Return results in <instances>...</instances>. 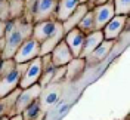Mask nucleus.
<instances>
[{"label": "nucleus", "instance_id": "obj_13", "mask_svg": "<svg viewBox=\"0 0 130 120\" xmlns=\"http://www.w3.org/2000/svg\"><path fill=\"white\" fill-rule=\"evenodd\" d=\"M104 42V36H102V31H92L89 34H86L84 37V43H83V48H81V54H80V58L84 59L95 50V49Z\"/></svg>", "mask_w": 130, "mask_h": 120}, {"label": "nucleus", "instance_id": "obj_7", "mask_svg": "<svg viewBox=\"0 0 130 120\" xmlns=\"http://www.w3.org/2000/svg\"><path fill=\"white\" fill-rule=\"evenodd\" d=\"M92 12H93V21H95V31H98V30L101 31L114 16H115L112 0L111 2H106L104 5L93 6L92 8Z\"/></svg>", "mask_w": 130, "mask_h": 120}, {"label": "nucleus", "instance_id": "obj_26", "mask_svg": "<svg viewBox=\"0 0 130 120\" xmlns=\"http://www.w3.org/2000/svg\"><path fill=\"white\" fill-rule=\"evenodd\" d=\"M10 19V14H9V2L8 0H3L0 3V21H8Z\"/></svg>", "mask_w": 130, "mask_h": 120}, {"label": "nucleus", "instance_id": "obj_22", "mask_svg": "<svg viewBox=\"0 0 130 120\" xmlns=\"http://www.w3.org/2000/svg\"><path fill=\"white\" fill-rule=\"evenodd\" d=\"M9 2V14L10 19H18L24 16V0H8Z\"/></svg>", "mask_w": 130, "mask_h": 120}, {"label": "nucleus", "instance_id": "obj_11", "mask_svg": "<svg viewBox=\"0 0 130 120\" xmlns=\"http://www.w3.org/2000/svg\"><path fill=\"white\" fill-rule=\"evenodd\" d=\"M73 58H74L73 54L68 49V46H67V43L64 40H61L56 45V48L50 52V59H52L55 67H65Z\"/></svg>", "mask_w": 130, "mask_h": 120}, {"label": "nucleus", "instance_id": "obj_16", "mask_svg": "<svg viewBox=\"0 0 130 120\" xmlns=\"http://www.w3.org/2000/svg\"><path fill=\"white\" fill-rule=\"evenodd\" d=\"M41 64H43V70H41V77L39 80V85L43 89H46L47 86L52 85V79H53V74H55L56 67L53 65L52 59H50V54L41 56Z\"/></svg>", "mask_w": 130, "mask_h": 120}, {"label": "nucleus", "instance_id": "obj_34", "mask_svg": "<svg viewBox=\"0 0 130 120\" xmlns=\"http://www.w3.org/2000/svg\"><path fill=\"white\" fill-rule=\"evenodd\" d=\"M55 2H58V0H55Z\"/></svg>", "mask_w": 130, "mask_h": 120}, {"label": "nucleus", "instance_id": "obj_9", "mask_svg": "<svg viewBox=\"0 0 130 120\" xmlns=\"http://www.w3.org/2000/svg\"><path fill=\"white\" fill-rule=\"evenodd\" d=\"M56 19H46V21H40V22H34L32 24V34L31 37L37 40L39 43H43L46 39H49L58 27Z\"/></svg>", "mask_w": 130, "mask_h": 120}, {"label": "nucleus", "instance_id": "obj_27", "mask_svg": "<svg viewBox=\"0 0 130 120\" xmlns=\"http://www.w3.org/2000/svg\"><path fill=\"white\" fill-rule=\"evenodd\" d=\"M106 2H111V0H89V8L92 9L93 6H98V5H104V3H106Z\"/></svg>", "mask_w": 130, "mask_h": 120}, {"label": "nucleus", "instance_id": "obj_17", "mask_svg": "<svg viewBox=\"0 0 130 120\" xmlns=\"http://www.w3.org/2000/svg\"><path fill=\"white\" fill-rule=\"evenodd\" d=\"M87 10H90V8H89V5H87V3H84V5H78L77 9H75L73 14L65 19L64 22H62L64 33H68L70 30L75 28V27L78 25V22L81 21V18L86 15V12H87Z\"/></svg>", "mask_w": 130, "mask_h": 120}, {"label": "nucleus", "instance_id": "obj_4", "mask_svg": "<svg viewBox=\"0 0 130 120\" xmlns=\"http://www.w3.org/2000/svg\"><path fill=\"white\" fill-rule=\"evenodd\" d=\"M40 56V43L34 37H28L24 43L19 46V49L16 50V54L13 55V61L16 64H25L30 62L34 58Z\"/></svg>", "mask_w": 130, "mask_h": 120}, {"label": "nucleus", "instance_id": "obj_30", "mask_svg": "<svg viewBox=\"0 0 130 120\" xmlns=\"http://www.w3.org/2000/svg\"><path fill=\"white\" fill-rule=\"evenodd\" d=\"M80 2V5H84V3H89V0H78Z\"/></svg>", "mask_w": 130, "mask_h": 120}, {"label": "nucleus", "instance_id": "obj_5", "mask_svg": "<svg viewBox=\"0 0 130 120\" xmlns=\"http://www.w3.org/2000/svg\"><path fill=\"white\" fill-rule=\"evenodd\" d=\"M41 70H43V64H41V56L34 58L32 61H30L27 64L25 71L21 76V82H19V89L30 88L32 85L39 83V80L41 77Z\"/></svg>", "mask_w": 130, "mask_h": 120}, {"label": "nucleus", "instance_id": "obj_28", "mask_svg": "<svg viewBox=\"0 0 130 120\" xmlns=\"http://www.w3.org/2000/svg\"><path fill=\"white\" fill-rule=\"evenodd\" d=\"M5 39V22L0 21V40Z\"/></svg>", "mask_w": 130, "mask_h": 120}, {"label": "nucleus", "instance_id": "obj_20", "mask_svg": "<svg viewBox=\"0 0 130 120\" xmlns=\"http://www.w3.org/2000/svg\"><path fill=\"white\" fill-rule=\"evenodd\" d=\"M41 113H46V111L41 110L40 101L37 99V101H34L32 104H30L24 111L21 113V117H22V120H34V119H37Z\"/></svg>", "mask_w": 130, "mask_h": 120}, {"label": "nucleus", "instance_id": "obj_33", "mask_svg": "<svg viewBox=\"0 0 130 120\" xmlns=\"http://www.w3.org/2000/svg\"><path fill=\"white\" fill-rule=\"evenodd\" d=\"M2 2H3V0H0V3H2Z\"/></svg>", "mask_w": 130, "mask_h": 120}, {"label": "nucleus", "instance_id": "obj_19", "mask_svg": "<svg viewBox=\"0 0 130 120\" xmlns=\"http://www.w3.org/2000/svg\"><path fill=\"white\" fill-rule=\"evenodd\" d=\"M58 99H59V92H58L56 89H50L46 95L41 92L40 99H39L40 101V105H41V110L47 113V108L52 107L55 102H58Z\"/></svg>", "mask_w": 130, "mask_h": 120}, {"label": "nucleus", "instance_id": "obj_23", "mask_svg": "<svg viewBox=\"0 0 130 120\" xmlns=\"http://www.w3.org/2000/svg\"><path fill=\"white\" fill-rule=\"evenodd\" d=\"M115 15L130 16V0H112Z\"/></svg>", "mask_w": 130, "mask_h": 120}, {"label": "nucleus", "instance_id": "obj_3", "mask_svg": "<svg viewBox=\"0 0 130 120\" xmlns=\"http://www.w3.org/2000/svg\"><path fill=\"white\" fill-rule=\"evenodd\" d=\"M129 16H121V15H115L108 22V24L101 30L104 40H109V42H117L118 37L123 34V31L129 30Z\"/></svg>", "mask_w": 130, "mask_h": 120}, {"label": "nucleus", "instance_id": "obj_15", "mask_svg": "<svg viewBox=\"0 0 130 120\" xmlns=\"http://www.w3.org/2000/svg\"><path fill=\"white\" fill-rule=\"evenodd\" d=\"M64 28H62V22H59L56 27V30H55V33L49 37V39H46L43 43H40V56L43 55H49L53 49L56 48V45L61 42V40H64Z\"/></svg>", "mask_w": 130, "mask_h": 120}, {"label": "nucleus", "instance_id": "obj_24", "mask_svg": "<svg viewBox=\"0 0 130 120\" xmlns=\"http://www.w3.org/2000/svg\"><path fill=\"white\" fill-rule=\"evenodd\" d=\"M16 68V62L10 58V59H2L0 61V76H5V74H8L10 73L12 70H15Z\"/></svg>", "mask_w": 130, "mask_h": 120}, {"label": "nucleus", "instance_id": "obj_10", "mask_svg": "<svg viewBox=\"0 0 130 120\" xmlns=\"http://www.w3.org/2000/svg\"><path fill=\"white\" fill-rule=\"evenodd\" d=\"M84 37H86V34L81 30H78L77 27L73 28V30H70L68 33H65L64 42L67 43V46L71 50L74 58H80L81 48H83V43H84Z\"/></svg>", "mask_w": 130, "mask_h": 120}, {"label": "nucleus", "instance_id": "obj_29", "mask_svg": "<svg viewBox=\"0 0 130 120\" xmlns=\"http://www.w3.org/2000/svg\"><path fill=\"white\" fill-rule=\"evenodd\" d=\"M8 120H22V117H21V114H15V116H12V117H9Z\"/></svg>", "mask_w": 130, "mask_h": 120}, {"label": "nucleus", "instance_id": "obj_25", "mask_svg": "<svg viewBox=\"0 0 130 120\" xmlns=\"http://www.w3.org/2000/svg\"><path fill=\"white\" fill-rule=\"evenodd\" d=\"M65 74H67V65L65 67H56L55 74H53V79H52V85L61 83V80L65 79Z\"/></svg>", "mask_w": 130, "mask_h": 120}, {"label": "nucleus", "instance_id": "obj_18", "mask_svg": "<svg viewBox=\"0 0 130 120\" xmlns=\"http://www.w3.org/2000/svg\"><path fill=\"white\" fill-rule=\"evenodd\" d=\"M84 67H86L84 59H81V58H73V59L67 64V74H65V77H68V79H75V77L84 70Z\"/></svg>", "mask_w": 130, "mask_h": 120}, {"label": "nucleus", "instance_id": "obj_32", "mask_svg": "<svg viewBox=\"0 0 130 120\" xmlns=\"http://www.w3.org/2000/svg\"><path fill=\"white\" fill-rule=\"evenodd\" d=\"M0 61H2V49H0Z\"/></svg>", "mask_w": 130, "mask_h": 120}, {"label": "nucleus", "instance_id": "obj_12", "mask_svg": "<svg viewBox=\"0 0 130 120\" xmlns=\"http://www.w3.org/2000/svg\"><path fill=\"white\" fill-rule=\"evenodd\" d=\"M114 45H115V42L104 40V42H102V43H101V45H99L87 58H84V62H86V64H93V65L102 62L106 56L109 55V52L112 50Z\"/></svg>", "mask_w": 130, "mask_h": 120}, {"label": "nucleus", "instance_id": "obj_6", "mask_svg": "<svg viewBox=\"0 0 130 120\" xmlns=\"http://www.w3.org/2000/svg\"><path fill=\"white\" fill-rule=\"evenodd\" d=\"M41 92H43V88H41L39 83L32 85L30 88L21 89V92L18 95V99H16V107H15L16 114H21L30 104H32L37 99H40Z\"/></svg>", "mask_w": 130, "mask_h": 120}, {"label": "nucleus", "instance_id": "obj_2", "mask_svg": "<svg viewBox=\"0 0 130 120\" xmlns=\"http://www.w3.org/2000/svg\"><path fill=\"white\" fill-rule=\"evenodd\" d=\"M27 64H16V68L12 70L10 73L0 76V98L9 95L10 92H13L15 89L19 88V82H21V76L27 68Z\"/></svg>", "mask_w": 130, "mask_h": 120}, {"label": "nucleus", "instance_id": "obj_1", "mask_svg": "<svg viewBox=\"0 0 130 120\" xmlns=\"http://www.w3.org/2000/svg\"><path fill=\"white\" fill-rule=\"evenodd\" d=\"M32 34V22L24 16L15 19V25L9 33L5 34V48L2 50V59L13 58L19 46Z\"/></svg>", "mask_w": 130, "mask_h": 120}, {"label": "nucleus", "instance_id": "obj_21", "mask_svg": "<svg viewBox=\"0 0 130 120\" xmlns=\"http://www.w3.org/2000/svg\"><path fill=\"white\" fill-rule=\"evenodd\" d=\"M77 28L81 30L84 34H89V33L95 31V21H93V12H92V9L87 10L86 15L81 18V21L78 22Z\"/></svg>", "mask_w": 130, "mask_h": 120}, {"label": "nucleus", "instance_id": "obj_14", "mask_svg": "<svg viewBox=\"0 0 130 120\" xmlns=\"http://www.w3.org/2000/svg\"><path fill=\"white\" fill-rule=\"evenodd\" d=\"M80 5L78 0H58L56 10H55V19L58 22H64L68 16L73 14Z\"/></svg>", "mask_w": 130, "mask_h": 120}, {"label": "nucleus", "instance_id": "obj_31", "mask_svg": "<svg viewBox=\"0 0 130 120\" xmlns=\"http://www.w3.org/2000/svg\"><path fill=\"white\" fill-rule=\"evenodd\" d=\"M9 119V117H3V119H0V120H8Z\"/></svg>", "mask_w": 130, "mask_h": 120}, {"label": "nucleus", "instance_id": "obj_8", "mask_svg": "<svg viewBox=\"0 0 130 120\" xmlns=\"http://www.w3.org/2000/svg\"><path fill=\"white\" fill-rule=\"evenodd\" d=\"M55 10H56L55 0H37L32 10V24L46 19H55Z\"/></svg>", "mask_w": 130, "mask_h": 120}]
</instances>
